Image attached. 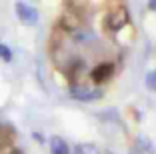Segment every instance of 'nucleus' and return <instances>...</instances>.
Returning <instances> with one entry per match:
<instances>
[{
    "label": "nucleus",
    "instance_id": "f257e3e1",
    "mask_svg": "<svg viewBox=\"0 0 156 154\" xmlns=\"http://www.w3.org/2000/svg\"><path fill=\"white\" fill-rule=\"evenodd\" d=\"M104 92L100 88H90V86H84V84H72L70 86V96L74 100H80V102H92V100H98L102 98Z\"/></svg>",
    "mask_w": 156,
    "mask_h": 154
},
{
    "label": "nucleus",
    "instance_id": "f03ea898",
    "mask_svg": "<svg viewBox=\"0 0 156 154\" xmlns=\"http://www.w3.org/2000/svg\"><path fill=\"white\" fill-rule=\"evenodd\" d=\"M14 12H16V18L22 24H26V26H34L38 22V18H40L38 10L34 6L26 4V2H16L14 4Z\"/></svg>",
    "mask_w": 156,
    "mask_h": 154
},
{
    "label": "nucleus",
    "instance_id": "423d86ee",
    "mask_svg": "<svg viewBox=\"0 0 156 154\" xmlns=\"http://www.w3.org/2000/svg\"><path fill=\"white\" fill-rule=\"evenodd\" d=\"M48 146H50L52 154H70V148H68V144H66V140L60 138V136H52Z\"/></svg>",
    "mask_w": 156,
    "mask_h": 154
},
{
    "label": "nucleus",
    "instance_id": "1a4fd4ad",
    "mask_svg": "<svg viewBox=\"0 0 156 154\" xmlns=\"http://www.w3.org/2000/svg\"><path fill=\"white\" fill-rule=\"evenodd\" d=\"M148 10L156 12V0H148Z\"/></svg>",
    "mask_w": 156,
    "mask_h": 154
},
{
    "label": "nucleus",
    "instance_id": "9d476101",
    "mask_svg": "<svg viewBox=\"0 0 156 154\" xmlns=\"http://www.w3.org/2000/svg\"><path fill=\"white\" fill-rule=\"evenodd\" d=\"M10 154H24V152H22V150H18V148H16V150H12Z\"/></svg>",
    "mask_w": 156,
    "mask_h": 154
},
{
    "label": "nucleus",
    "instance_id": "6e6552de",
    "mask_svg": "<svg viewBox=\"0 0 156 154\" xmlns=\"http://www.w3.org/2000/svg\"><path fill=\"white\" fill-rule=\"evenodd\" d=\"M0 58L4 60V62H10V60H12V50L6 44H2V42H0Z\"/></svg>",
    "mask_w": 156,
    "mask_h": 154
},
{
    "label": "nucleus",
    "instance_id": "39448f33",
    "mask_svg": "<svg viewBox=\"0 0 156 154\" xmlns=\"http://www.w3.org/2000/svg\"><path fill=\"white\" fill-rule=\"evenodd\" d=\"M112 74H114V64L112 62H102V64H98L96 68H92L90 78L96 82V84H102V82H106Z\"/></svg>",
    "mask_w": 156,
    "mask_h": 154
},
{
    "label": "nucleus",
    "instance_id": "0eeeda50",
    "mask_svg": "<svg viewBox=\"0 0 156 154\" xmlns=\"http://www.w3.org/2000/svg\"><path fill=\"white\" fill-rule=\"evenodd\" d=\"M144 82H146V88L152 92H156V70H150V72L146 74V78H144Z\"/></svg>",
    "mask_w": 156,
    "mask_h": 154
},
{
    "label": "nucleus",
    "instance_id": "20e7f679",
    "mask_svg": "<svg viewBox=\"0 0 156 154\" xmlns=\"http://www.w3.org/2000/svg\"><path fill=\"white\" fill-rule=\"evenodd\" d=\"M60 28H64V30H68V32H74V30H78V28L82 26V20H80V16H78V12L76 10H64L62 12V16H60Z\"/></svg>",
    "mask_w": 156,
    "mask_h": 154
},
{
    "label": "nucleus",
    "instance_id": "7ed1b4c3",
    "mask_svg": "<svg viewBox=\"0 0 156 154\" xmlns=\"http://www.w3.org/2000/svg\"><path fill=\"white\" fill-rule=\"evenodd\" d=\"M128 22H130V14H128V10L124 8V6L110 10L108 16H106V26H108V30H112V32L124 28Z\"/></svg>",
    "mask_w": 156,
    "mask_h": 154
}]
</instances>
